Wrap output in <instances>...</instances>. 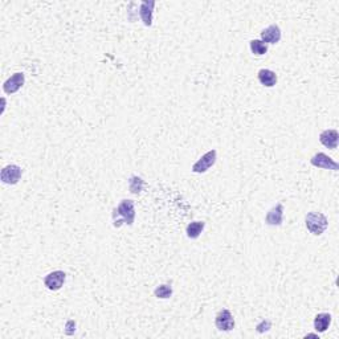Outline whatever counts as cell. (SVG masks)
<instances>
[{
    "mask_svg": "<svg viewBox=\"0 0 339 339\" xmlns=\"http://www.w3.org/2000/svg\"><path fill=\"white\" fill-rule=\"evenodd\" d=\"M113 227L119 228L122 224L129 227L134 224L135 220V203L130 199L122 200L114 209H113Z\"/></svg>",
    "mask_w": 339,
    "mask_h": 339,
    "instance_id": "6da1fadb",
    "label": "cell"
},
{
    "mask_svg": "<svg viewBox=\"0 0 339 339\" xmlns=\"http://www.w3.org/2000/svg\"><path fill=\"white\" fill-rule=\"evenodd\" d=\"M305 225L311 235L320 236L327 229L329 222L326 216L321 212H309L305 217Z\"/></svg>",
    "mask_w": 339,
    "mask_h": 339,
    "instance_id": "7a4b0ae2",
    "label": "cell"
},
{
    "mask_svg": "<svg viewBox=\"0 0 339 339\" xmlns=\"http://www.w3.org/2000/svg\"><path fill=\"white\" fill-rule=\"evenodd\" d=\"M21 168L16 164H8V166L3 167L2 170V174H0V179L4 184H8V186H15L19 183V180L21 179Z\"/></svg>",
    "mask_w": 339,
    "mask_h": 339,
    "instance_id": "3957f363",
    "label": "cell"
},
{
    "mask_svg": "<svg viewBox=\"0 0 339 339\" xmlns=\"http://www.w3.org/2000/svg\"><path fill=\"white\" fill-rule=\"evenodd\" d=\"M216 159H217V151L209 150L208 153L204 154L196 163H193L192 171L195 174L207 173V171L216 163Z\"/></svg>",
    "mask_w": 339,
    "mask_h": 339,
    "instance_id": "277c9868",
    "label": "cell"
},
{
    "mask_svg": "<svg viewBox=\"0 0 339 339\" xmlns=\"http://www.w3.org/2000/svg\"><path fill=\"white\" fill-rule=\"evenodd\" d=\"M215 326L220 331H232L235 329V318L228 309H223L215 318Z\"/></svg>",
    "mask_w": 339,
    "mask_h": 339,
    "instance_id": "5b68a950",
    "label": "cell"
},
{
    "mask_svg": "<svg viewBox=\"0 0 339 339\" xmlns=\"http://www.w3.org/2000/svg\"><path fill=\"white\" fill-rule=\"evenodd\" d=\"M66 280V274L65 272L62 271H55L51 272L49 274H46L45 278H44V285L48 290L57 292L60 290L62 286H64V282Z\"/></svg>",
    "mask_w": 339,
    "mask_h": 339,
    "instance_id": "8992f818",
    "label": "cell"
},
{
    "mask_svg": "<svg viewBox=\"0 0 339 339\" xmlns=\"http://www.w3.org/2000/svg\"><path fill=\"white\" fill-rule=\"evenodd\" d=\"M310 163L313 164L314 167H318V168L333 170V171H338L339 170V164L336 163L333 158H330L329 155H326L325 153L316 154V155L310 159Z\"/></svg>",
    "mask_w": 339,
    "mask_h": 339,
    "instance_id": "52a82bcc",
    "label": "cell"
},
{
    "mask_svg": "<svg viewBox=\"0 0 339 339\" xmlns=\"http://www.w3.org/2000/svg\"><path fill=\"white\" fill-rule=\"evenodd\" d=\"M26 82V75L23 72H17L12 75L10 79L3 84V90L6 94H13L21 89V86Z\"/></svg>",
    "mask_w": 339,
    "mask_h": 339,
    "instance_id": "ba28073f",
    "label": "cell"
},
{
    "mask_svg": "<svg viewBox=\"0 0 339 339\" xmlns=\"http://www.w3.org/2000/svg\"><path fill=\"white\" fill-rule=\"evenodd\" d=\"M282 222H284V206L278 203L273 208L269 209L265 216V223L271 227H280Z\"/></svg>",
    "mask_w": 339,
    "mask_h": 339,
    "instance_id": "9c48e42d",
    "label": "cell"
},
{
    "mask_svg": "<svg viewBox=\"0 0 339 339\" xmlns=\"http://www.w3.org/2000/svg\"><path fill=\"white\" fill-rule=\"evenodd\" d=\"M154 7H155L154 0H143L139 6V17L146 27L153 26Z\"/></svg>",
    "mask_w": 339,
    "mask_h": 339,
    "instance_id": "30bf717a",
    "label": "cell"
},
{
    "mask_svg": "<svg viewBox=\"0 0 339 339\" xmlns=\"http://www.w3.org/2000/svg\"><path fill=\"white\" fill-rule=\"evenodd\" d=\"M281 36H282V33H281L280 27L277 24H272L268 28L262 30L261 41H264L265 44H277L281 40Z\"/></svg>",
    "mask_w": 339,
    "mask_h": 339,
    "instance_id": "8fae6325",
    "label": "cell"
},
{
    "mask_svg": "<svg viewBox=\"0 0 339 339\" xmlns=\"http://www.w3.org/2000/svg\"><path fill=\"white\" fill-rule=\"evenodd\" d=\"M320 142L325 147L330 149V150H335L338 147L339 142V133L334 129H329L325 130L320 134Z\"/></svg>",
    "mask_w": 339,
    "mask_h": 339,
    "instance_id": "7c38bea8",
    "label": "cell"
},
{
    "mask_svg": "<svg viewBox=\"0 0 339 339\" xmlns=\"http://www.w3.org/2000/svg\"><path fill=\"white\" fill-rule=\"evenodd\" d=\"M258 81L261 85H264L267 88H273L277 84V75L271 70V69H260L257 73Z\"/></svg>",
    "mask_w": 339,
    "mask_h": 339,
    "instance_id": "4fadbf2b",
    "label": "cell"
},
{
    "mask_svg": "<svg viewBox=\"0 0 339 339\" xmlns=\"http://www.w3.org/2000/svg\"><path fill=\"white\" fill-rule=\"evenodd\" d=\"M331 320H333V317L329 313L317 314L314 318V329L317 333H325L331 325Z\"/></svg>",
    "mask_w": 339,
    "mask_h": 339,
    "instance_id": "5bb4252c",
    "label": "cell"
},
{
    "mask_svg": "<svg viewBox=\"0 0 339 339\" xmlns=\"http://www.w3.org/2000/svg\"><path fill=\"white\" fill-rule=\"evenodd\" d=\"M204 228H206V223H204V222L189 223V224L187 225V228H186L187 237L191 238V240H196V238L202 235L203 231H204Z\"/></svg>",
    "mask_w": 339,
    "mask_h": 339,
    "instance_id": "9a60e30c",
    "label": "cell"
},
{
    "mask_svg": "<svg viewBox=\"0 0 339 339\" xmlns=\"http://www.w3.org/2000/svg\"><path fill=\"white\" fill-rule=\"evenodd\" d=\"M144 187V180L137 175H133L129 178V189L133 195H139Z\"/></svg>",
    "mask_w": 339,
    "mask_h": 339,
    "instance_id": "2e32d148",
    "label": "cell"
},
{
    "mask_svg": "<svg viewBox=\"0 0 339 339\" xmlns=\"http://www.w3.org/2000/svg\"><path fill=\"white\" fill-rule=\"evenodd\" d=\"M249 48H251V52L256 56H264L268 52V44L261 40H251Z\"/></svg>",
    "mask_w": 339,
    "mask_h": 339,
    "instance_id": "e0dca14e",
    "label": "cell"
},
{
    "mask_svg": "<svg viewBox=\"0 0 339 339\" xmlns=\"http://www.w3.org/2000/svg\"><path fill=\"white\" fill-rule=\"evenodd\" d=\"M154 296L157 297V298H160V300H168L173 296V287L168 284L159 285V286L155 287Z\"/></svg>",
    "mask_w": 339,
    "mask_h": 339,
    "instance_id": "ac0fdd59",
    "label": "cell"
},
{
    "mask_svg": "<svg viewBox=\"0 0 339 339\" xmlns=\"http://www.w3.org/2000/svg\"><path fill=\"white\" fill-rule=\"evenodd\" d=\"M272 329V322L269 320H262L260 323L256 325V331L260 334L268 333Z\"/></svg>",
    "mask_w": 339,
    "mask_h": 339,
    "instance_id": "d6986e66",
    "label": "cell"
},
{
    "mask_svg": "<svg viewBox=\"0 0 339 339\" xmlns=\"http://www.w3.org/2000/svg\"><path fill=\"white\" fill-rule=\"evenodd\" d=\"M76 326H77V325H76L75 321L69 320L65 325V330H64L66 335H73V334L76 333Z\"/></svg>",
    "mask_w": 339,
    "mask_h": 339,
    "instance_id": "ffe728a7",
    "label": "cell"
}]
</instances>
